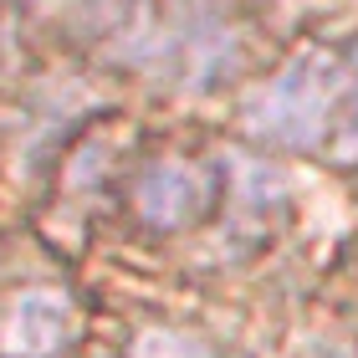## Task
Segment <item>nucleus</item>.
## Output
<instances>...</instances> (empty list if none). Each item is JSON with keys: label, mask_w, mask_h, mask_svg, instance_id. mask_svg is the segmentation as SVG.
<instances>
[{"label": "nucleus", "mask_w": 358, "mask_h": 358, "mask_svg": "<svg viewBox=\"0 0 358 358\" xmlns=\"http://www.w3.org/2000/svg\"><path fill=\"white\" fill-rule=\"evenodd\" d=\"M215 169L194 164V159H159V164H149L138 174L134 185V215L138 225H149V231L159 236H174V231H194L210 210H215Z\"/></svg>", "instance_id": "3"}, {"label": "nucleus", "mask_w": 358, "mask_h": 358, "mask_svg": "<svg viewBox=\"0 0 358 358\" xmlns=\"http://www.w3.org/2000/svg\"><path fill=\"white\" fill-rule=\"evenodd\" d=\"M313 358H358V348H343V343H322V348H313Z\"/></svg>", "instance_id": "6"}, {"label": "nucleus", "mask_w": 358, "mask_h": 358, "mask_svg": "<svg viewBox=\"0 0 358 358\" xmlns=\"http://www.w3.org/2000/svg\"><path fill=\"white\" fill-rule=\"evenodd\" d=\"M246 134L287 154H322L358 164V41L348 52L307 46L262 83L246 108Z\"/></svg>", "instance_id": "1"}, {"label": "nucleus", "mask_w": 358, "mask_h": 358, "mask_svg": "<svg viewBox=\"0 0 358 358\" xmlns=\"http://www.w3.org/2000/svg\"><path fill=\"white\" fill-rule=\"evenodd\" d=\"M128 358H215V348L179 328H143L128 343Z\"/></svg>", "instance_id": "5"}, {"label": "nucleus", "mask_w": 358, "mask_h": 358, "mask_svg": "<svg viewBox=\"0 0 358 358\" xmlns=\"http://www.w3.org/2000/svg\"><path fill=\"white\" fill-rule=\"evenodd\" d=\"M77 338L83 317L62 292H21L0 307V358H62Z\"/></svg>", "instance_id": "4"}, {"label": "nucleus", "mask_w": 358, "mask_h": 358, "mask_svg": "<svg viewBox=\"0 0 358 358\" xmlns=\"http://www.w3.org/2000/svg\"><path fill=\"white\" fill-rule=\"evenodd\" d=\"M113 57L174 92H210L246 62V26L210 0H169L113 31Z\"/></svg>", "instance_id": "2"}]
</instances>
